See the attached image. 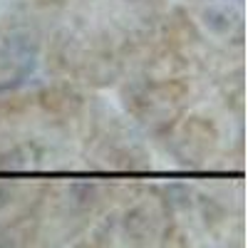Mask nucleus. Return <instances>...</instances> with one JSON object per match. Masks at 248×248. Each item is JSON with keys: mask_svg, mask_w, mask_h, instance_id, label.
I'll use <instances>...</instances> for the list:
<instances>
[{"mask_svg": "<svg viewBox=\"0 0 248 248\" xmlns=\"http://www.w3.org/2000/svg\"><path fill=\"white\" fill-rule=\"evenodd\" d=\"M203 25L216 35H226L233 28V15L223 8H209L203 13Z\"/></svg>", "mask_w": 248, "mask_h": 248, "instance_id": "1", "label": "nucleus"}, {"mask_svg": "<svg viewBox=\"0 0 248 248\" xmlns=\"http://www.w3.org/2000/svg\"><path fill=\"white\" fill-rule=\"evenodd\" d=\"M8 203H10V191L5 189V186H0V209H5Z\"/></svg>", "mask_w": 248, "mask_h": 248, "instance_id": "2", "label": "nucleus"}]
</instances>
